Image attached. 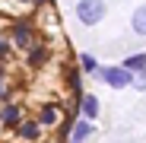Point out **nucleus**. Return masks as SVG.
Wrapping results in <instances>:
<instances>
[{
  "label": "nucleus",
  "mask_w": 146,
  "mask_h": 143,
  "mask_svg": "<svg viewBox=\"0 0 146 143\" xmlns=\"http://www.w3.org/2000/svg\"><path fill=\"white\" fill-rule=\"evenodd\" d=\"M73 16H76L83 26H99L108 16V3L105 0H76V3H73Z\"/></svg>",
  "instance_id": "obj_1"
},
{
  "label": "nucleus",
  "mask_w": 146,
  "mask_h": 143,
  "mask_svg": "<svg viewBox=\"0 0 146 143\" xmlns=\"http://www.w3.org/2000/svg\"><path fill=\"white\" fill-rule=\"evenodd\" d=\"M99 83H105L108 89H127V86H133V73L130 70H124L121 64H105V67H99L92 73Z\"/></svg>",
  "instance_id": "obj_2"
},
{
  "label": "nucleus",
  "mask_w": 146,
  "mask_h": 143,
  "mask_svg": "<svg viewBox=\"0 0 146 143\" xmlns=\"http://www.w3.org/2000/svg\"><path fill=\"white\" fill-rule=\"evenodd\" d=\"M10 41H13V48H19V51H29V48L38 41V35H35V29L29 26V22L22 19V22H16V26L10 29Z\"/></svg>",
  "instance_id": "obj_3"
},
{
  "label": "nucleus",
  "mask_w": 146,
  "mask_h": 143,
  "mask_svg": "<svg viewBox=\"0 0 146 143\" xmlns=\"http://www.w3.org/2000/svg\"><path fill=\"white\" fill-rule=\"evenodd\" d=\"M22 108L16 105V102H3V108H0V127L3 130H16L19 124H22Z\"/></svg>",
  "instance_id": "obj_4"
},
{
  "label": "nucleus",
  "mask_w": 146,
  "mask_h": 143,
  "mask_svg": "<svg viewBox=\"0 0 146 143\" xmlns=\"http://www.w3.org/2000/svg\"><path fill=\"white\" fill-rule=\"evenodd\" d=\"M76 111L86 118V121H95V118H99V111H102V105H99V95L83 92V95H80V102H76Z\"/></svg>",
  "instance_id": "obj_5"
},
{
  "label": "nucleus",
  "mask_w": 146,
  "mask_h": 143,
  "mask_svg": "<svg viewBox=\"0 0 146 143\" xmlns=\"http://www.w3.org/2000/svg\"><path fill=\"white\" fill-rule=\"evenodd\" d=\"M92 134H95V124L92 121H86V118H73V124H70V143H86Z\"/></svg>",
  "instance_id": "obj_6"
},
{
  "label": "nucleus",
  "mask_w": 146,
  "mask_h": 143,
  "mask_svg": "<svg viewBox=\"0 0 146 143\" xmlns=\"http://www.w3.org/2000/svg\"><path fill=\"white\" fill-rule=\"evenodd\" d=\"M41 124L35 121V118H22V124L16 127V134H19V140H26V143H38L41 140Z\"/></svg>",
  "instance_id": "obj_7"
},
{
  "label": "nucleus",
  "mask_w": 146,
  "mask_h": 143,
  "mask_svg": "<svg viewBox=\"0 0 146 143\" xmlns=\"http://www.w3.org/2000/svg\"><path fill=\"white\" fill-rule=\"evenodd\" d=\"M26 64H29V67H35V70H38V67H44V64H48V48L35 41L29 51H26Z\"/></svg>",
  "instance_id": "obj_8"
},
{
  "label": "nucleus",
  "mask_w": 146,
  "mask_h": 143,
  "mask_svg": "<svg viewBox=\"0 0 146 143\" xmlns=\"http://www.w3.org/2000/svg\"><path fill=\"white\" fill-rule=\"evenodd\" d=\"M60 114H64V111H60L57 105H44V108L38 111L35 121H38L41 127H54V124H60Z\"/></svg>",
  "instance_id": "obj_9"
},
{
  "label": "nucleus",
  "mask_w": 146,
  "mask_h": 143,
  "mask_svg": "<svg viewBox=\"0 0 146 143\" xmlns=\"http://www.w3.org/2000/svg\"><path fill=\"white\" fill-rule=\"evenodd\" d=\"M121 67H124V70H130V73H143V70H146V51L127 54L124 61H121Z\"/></svg>",
  "instance_id": "obj_10"
},
{
  "label": "nucleus",
  "mask_w": 146,
  "mask_h": 143,
  "mask_svg": "<svg viewBox=\"0 0 146 143\" xmlns=\"http://www.w3.org/2000/svg\"><path fill=\"white\" fill-rule=\"evenodd\" d=\"M130 29H133V35L146 38V3H143V7H137V10L130 13Z\"/></svg>",
  "instance_id": "obj_11"
},
{
  "label": "nucleus",
  "mask_w": 146,
  "mask_h": 143,
  "mask_svg": "<svg viewBox=\"0 0 146 143\" xmlns=\"http://www.w3.org/2000/svg\"><path fill=\"white\" fill-rule=\"evenodd\" d=\"M99 67H102V64L95 61V54H89V51H83V54H80V70H83V73H95Z\"/></svg>",
  "instance_id": "obj_12"
},
{
  "label": "nucleus",
  "mask_w": 146,
  "mask_h": 143,
  "mask_svg": "<svg viewBox=\"0 0 146 143\" xmlns=\"http://www.w3.org/2000/svg\"><path fill=\"white\" fill-rule=\"evenodd\" d=\"M10 54H13V41L10 38H0V64H3Z\"/></svg>",
  "instance_id": "obj_13"
},
{
  "label": "nucleus",
  "mask_w": 146,
  "mask_h": 143,
  "mask_svg": "<svg viewBox=\"0 0 146 143\" xmlns=\"http://www.w3.org/2000/svg\"><path fill=\"white\" fill-rule=\"evenodd\" d=\"M130 89H137V92H146V70L143 73H133V86Z\"/></svg>",
  "instance_id": "obj_14"
},
{
  "label": "nucleus",
  "mask_w": 146,
  "mask_h": 143,
  "mask_svg": "<svg viewBox=\"0 0 146 143\" xmlns=\"http://www.w3.org/2000/svg\"><path fill=\"white\" fill-rule=\"evenodd\" d=\"M32 3H35V7H38V3H54V0H32Z\"/></svg>",
  "instance_id": "obj_15"
},
{
  "label": "nucleus",
  "mask_w": 146,
  "mask_h": 143,
  "mask_svg": "<svg viewBox=\"0 0 146 143\" xmlns=\"http://www.w3.org/2000/svg\"><path fill=\"white\" fill-rule=\"evenodd\" d=\"M22 3H32V0H22Z\"/></svg>",
  "instance_id": "obj_16"
}]
</instances>
